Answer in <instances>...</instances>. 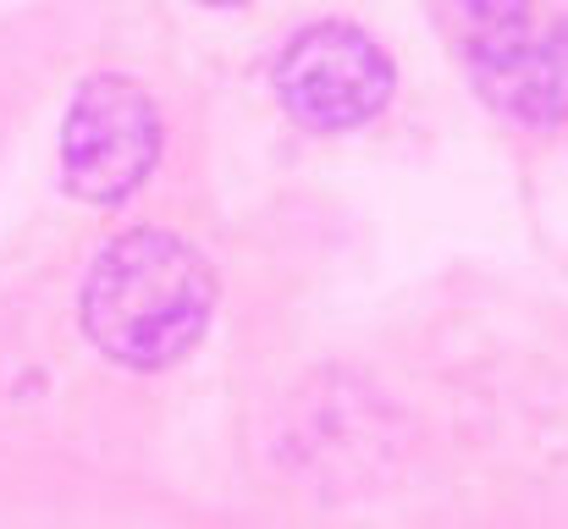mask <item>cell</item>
Here are the masks:
<instances>
[{"label":"cell","mask_w":568,"mask_h":529,"mask_svg":"<svg viewBox=\"0 0 568 529\" xmlns=\"http://www.w3.org/2000/svg\"><path fill=\"white\" fill-rule=\"evenodd\" d=\"M78 309L89 343L105 358L128 369H161L204 337L215 309V271L189 237L139 226L94 254Z\"/></svg>","instance_id":"cell-1"},{"label":"cell","mask_w":568,"mask_h":529,"mask_svg":"<svg viewBox=\"0 0 568 529\" xmlns=\"http://www.w3.org/2000/svg\"><path fill=\"white\" fill-rule=\"evenodd\" d=\"M458 50L497 111L519 122L568 116V17H536L525 0H458Z\"/></svg>","instance_id":"cell-2"},{"label":"cell","mask_w":568,"mask_h":529,"mask_svg":"<svg viewBox=\"0 0 568 529\" xmlns=\"http://www.w3.org/2000/svg\"><path fill=\"white\" fill-rule=\"evenodd\" d=\"M161 155L155 100L133 78H89L61 128V176L89 204L128 199Z\"/></svg>","instance_id":"cell-3"},{"label":"cell","mask_w":568,"mask_h":529,"mask_svg":"<svg viewBox=\"0 0 568 529\" xmlns=\"http://www.w3.org/2000/svg\"><path fill=\"white\" fill-rule=\"evenodd\" d=\"M276 94L304 128L348 133L392 100V61L371 33L348 22H315L282 50Z\"/></svg>","instance_id":"cell-4"},{"label":"cell","mask_w":568,"mask_h":529,"mask_svg":"<svg viewBox=\"0 0 568 529\" xmlns=\"http://www.w3.org/2000/svg\"><path fill=\"white\" fill-rule=\"evenodd\" d=\"M204 6H232V0H204Z\"/></svg>","instance_id":"cell-5"}]
</instances>
